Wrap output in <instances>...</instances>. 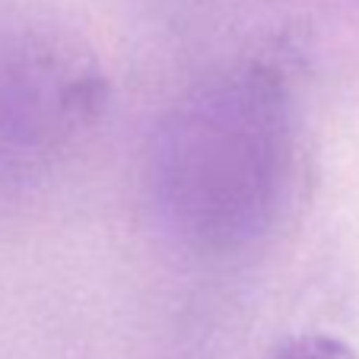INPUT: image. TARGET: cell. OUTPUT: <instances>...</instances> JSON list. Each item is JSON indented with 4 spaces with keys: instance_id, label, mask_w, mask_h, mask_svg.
<instances>
[{
    "instance_id": "7a4b0ae2",
    "label": "cell",
    "mask_w": 359,
    "mask_h": 359,
    "mask_svg": "<svg viewBox=\"0 0 359 359\" xmlns=\"http://www.w3.org/2000/svg\"><path fill=\"white\" fill-rule=\"evenodd\" d=\"M273 359H359V356L340 340L325 337V334H309V337L286 344Z\"/></svg>"
},
{
    "instance_id": "6da1fadb",
    "label": "cell",
    "mask_w": 359,
    "mask_h": 359,
    "mask_svg": "<svg viewBox=\"0 0 359 359\" xmlns=\"http://www.w3.org/2000/svg\"><path fill=\"white\" fill-rule=\"evenodd\" d=\"M169 188L201 236L258 226L283 172V111L271 80L242 76L191 99L169 128Z\"/></svg>"
}]
</instances>
